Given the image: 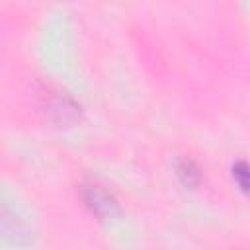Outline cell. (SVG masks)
<instances>
[{
	"label": "cell",
	"instance_id": "cell-1",
	"mask_svg": "<svg viewBox=\"0 0 250 250\" xmlns=\"http://www.w3.org/2000/svg\"><path fill=\"white\" fill-rule=\"evenodd\" d=\"M84 201H86V205H88L94 213H98V215H111L113 209L117 207L115 199H113L107 191H104L102 188H98V186L86 188V191H84Z\"/></svg>",
	"mask_w": 250,
	"mask_h": 250
},
{
	"label": "cell",
	"instance_id": "cell-2",
	"mask_svg": "<svg viewBox=\"0 0 250 250\" xmlns=\"http://www.w3.org/2000/svg\"><path fill=\"white\" fill-rule=\"evenodd\" d=\"M176 174L180 178V182L186 186V188H195L199 186L201 182V174H199V168L193 160L189 158H182L178 164H176Z\"/></svg>",
	"mask_w": 250,
	"mask_h": 250
},
{
	"label": "cell",
	"instance_id": "cell-3",
	"mask_svg": "<svg viewBox=\"0 0 250 250\" xmlns=\"http://www.w3.org/2000/svg\"><path fill=\"white\" fill-rule=\"evenodd\" d=\"M232 180L238 184V188L250 197V164L244 160H236L232 164Z\"/></svg>",
	"mask_w": 250,
	"mask_h": 250
}]
</instances>
